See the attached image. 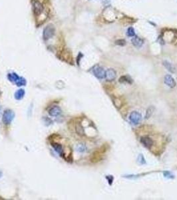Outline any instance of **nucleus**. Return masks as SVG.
Listing matches in <instances>:
<instances>
[{
	"instance_id": "26",
	"label": "nucleus",
	"mask_w": 177,
	"mask_h": 200,
	"mask_svg": "<svg viewBox=\"0 0 177 200\" xmlns=\"http://www.w3.org/2000/svg\"><path fill=\"white\" fill-rule=\"evenodd\" d=\"M1 112H2V108H1V107L0 106V115H1Z\"/></svg>"
},
{
	"instance_id": "3",
	"label": "nucleus",
	"mask_w": 177,
	"mask_h": 200,
	"mask_svg": "<svg viewBox=\"0 0 177 200\" xmlns=\"http://www.w3.org/2000/svg\"><path fill=\"white\" fill-rule=\"evenodd\" d=\"M105 73L106 71H105L103 68L100 66H97V65L94 67L93 69V73L94 74V75L97 78L99 79H103L105 78Z\"/></svg>"
},
{
	"instance_id": "10",
	"label": "nucleus",
	"mask_w": 177,
	"mask_h": 200,
	"mask_svg": "<svg viewBox=\"0 0 177 200\" xmlns=\"http://www.w3.org/2000/svg\"><path fill=\"white\" fill-rule=\"evenodd\" d=\"M131 42H132V44L134 46L137 47V48L141 47L144 44V41L141 38H140L139 37L136 36H134L132 40H131Z\"/></svg>"
},
{
	"instance_id": "9",
	"label": "nucleus",
	"mask_w": 177,
	"mask_h": 200,
	"mask_svg": "<svg viewBox=\"0 0 177 200\" xmlns=\"http://www.w3.org/2000/svg\"><path fill=\"white\" fill-rule=\"evenodd\" d=\"M49 114L52 117L59 116L62 113V110L59 106H53L48 110Z\"/></svg>"
},
{
	"instance_id": "2",
	"label": "nucleus",
	"mask_w": 177,
	"mask_h": 200,
	"mask_svg": "<svg viewBox=\"0 0 177 200\" xmlns=\"http://www.w3.org/2000/svg\"><path fill=\"white\" fill-rule=\"evenodd\" d=\"M15 117V113L12 110H7L4 111L3 115V121L5 125H9Z\"/></svg>"
},
{
	"instance_id": "8",
	"label": "nucleus",
	"mask_w": 177,
	"mask_h": 200,
	"mask_svg": "<svg viewBox=\"0 0 177 200\" xmlns=\"http://www.w3.org/2000/svg\"><path fill=\"white\" fill-rule=\"evenodd\" d=\"M117 77V72L113 69H109L106 71L105 78L108 81H112Z\"/></svg>"
},
{
	"instance_id": "6",
	"label": "nucleus",
	"mask_w": 177,
	"mask_h": 200,
	"mask_svg": "<svg viewBox=\"0 0 177 200\" xmlns=\"http://www.w3.org/2000/svg\"><path fill=\"white\" fill-rule=\"evenodd\" d=\"M140 141H141V143L145 147L148 148V149H151L154 144V141L152 139V138L148 137V136H143V137H142L141 139H140Z\"/></svg>"
},
{
	"instance_id": "21",
	"label": "nucleus",
	"mask_w": 177,
	"mask_h": 200,
	"mask_svg": "<svg viewBox=\"0 0 177 200\" xmlns=\"http://www.w3.org/2000/svg\"><path fill=\"white\" fill-rule=\"evenodd\" d=\"M113 103H114L115 106L117 107V108H120V107L122 106V102L119 100V98H115L114 100H113Z\"/></svg>"
},
{
	"instance_id": "25",
	"label": "nucleus",
	"mask_w": 177,
	"mask_h": 200,
	"mask_svg": "<svg viewBox=\"0 0 177 200\" xmlns=\"http://www.w3.org/2000/svg\"><path fill=\"white\" fill-rule=\"evenodd\" d=\"M106 178L108 180V182L109 183V185H112L113 180H114V178H113L112 176H107L106 177Z\"/></svg>"
},
{
	"instance_id": "22",
	"label": "nucleus",
	"mask_w": 177,
	"mask_h": 200,
	"mask_svg": "<svg viewBox=\"0 0 177 200\" xmlns=\"http://www.w3.org/2000/svg\"><path fill=\"white\" fill-rule=\"evenodd\" d=\"M115 44L117 45H120V46H124V45H126V41L123 39H120V40H117L115 42Z\"/></svg>"
},
{
	"instance_id": "1",
	"label": "nucleus",
	"mask_w": 177,
	"mask_h": 200,
	"mask_svg": "<svg viewBox=\"0 0 177 200\" xmlns=\"http://www.w3.org/2000/svg\"><path fill=\"white\" fill-rule=\"evenodd\" d=\"M55 27L52 24H49L45 27L44 30V38L45 40H49V39L53 38V36L55 35Z\"/></svg>"
},
{
	"instance_id": "14",
	"label": "nucleus",
	"mask_w": 177,
	"mask_h": 200,
	"mask_svg": "<svg viewBox=\"0 0 177 200\" xmlns=\"http://www.w3.org/2000/svg\"><path fill=\"white\" fill-rule=\"evenodd\" d=\"M25 95V90L23 89H20L17 90L15 93V98L17 100H21V99L23 98Z\"/></svg>"
},
{
	"instance_id": "27",
	"label": "nucleus",
	"mask_w": 177,
	"mask_h": 200,
	"mask_svg": "<svg viewBox=\"0 0 177 200\" xmlns=\"http://www.w3.org/2000/svg\"><path fill=\"white\" fill-rule=\"evenodd\" d=\"M1 176H2V172H1V171H0V178H1Z\"/></svg>"
},
{
	"instance_id": "19",
	"label": "nucleus",
	"mask_w": 177,
	"mask_h": 200,
	"mask_svg": "<svg viewBox=\"0 0 177 200\" xmlns=\"http://www.w3.org/2000/svg\"><path fill=\"white\" fill-rule=\"evenodd\" d=\"M77 151L79 152H81V153H83V152H85L86 151V149H87V147H86V146L84 145V144H79L77 146Z\"/></svg>"
},
{
	"instance_id": "4",
	"label": "nucleus",
	"mask_w": 177,
	"mask_h": 200,
	"mask_svg": "<svg viewBox=\"0 0 177 200\" xmlns=\"http://www.w3.org/2000/svg\"><path fill=\"white\" fill-rule=\"evenodd\" d=\"M142 119L141 114L138 111H133L129 115V119H130L131 122L134 125H137L141 122Z\"/></svg>"
},
{
	"instance_id": "13",
	"label": "nucleus",
	"mask_w": 177,
	"mask_h": 200,
	"mask_svg": "<svg viewBox=\"0 0 177 200\" xmlns=\"http://www.w3.org/2000/svg\"><path fill=\"white\" fill-rule=\"evenodd\" d=\"M162 65H164V67L168 70V71H170V73H174L175 72V67L172 65L170 62H168V61H164L162 62Z\"/></svg>"
},
{
	"instance_id": "28",
	"label": "nucleus",
	"mask_w": 177,
	"mask_h": 200,
	"mask_svg": "<svg viewBox=\"0 0 177 200\" xmlns=\"http://www.w3.org/2000/svg\"><path fill=\"white\" fill-rule=\"evenodd\" d=\"M174 32H175V33L177 34V30H174Z\"/></svg>"
},
{
	"instance_id": "16",
	"label": "nucleus",
	"mask_w": 177,
	"mask_h": 200,
	"mask_svg": "<svg viewBox=\"0 0 177 200\" xmlns=\"http://www.w3.org/2000/svg\"><path fill=\"white\" fill-rule=\"evenodd\" d=\"M16 85H17L18 87H21V86H25L26 85L27 81L26 79H25V78L22 77H19V79L17 80V81L15 82Z\"/></svg>"
},
{
	"instance_id": "24",
	"label": "nucleus",
	"mask_w": 177,
	"mask_h": 200,
	"mask_svg": "<svg viewBox=\"0 0 177 200\" xmlns=\"http://www.w3.org/2000/svg\"><path fill=\"white\" fill-rule=\"evenodd\" d=\"M138 160H139V162L140 163V164H145L146 163L145 158H144V157L143 156L142 154H140L139 157H138Z\"/></svg>"
},
{
	"instance_id": "23",
	"label": "nucleus",
	"mask_w": 177,
	"mask_h": 200,
	"mask_svg": "<svg viewBox=\"0 0 177 200\" xmlns=\"http://www.w3.org/2000/svg\"><path fill=\"white\" fill-rule=\"evenodd\" d=\"M164 176L166 178H169V179H172V178H174V175L172 174L170 172H168V171L164 172Z\"/></svg>"
},
{
	"instance_id": "7",
	"label": "nucleus",
	"mask_w": 177,
	"mask_h": 200,
	"mask_svg": "<svg viewBox=\"0 0 177 200\" xmlns=\"http://www.w3.org/2000/svg\"><path fill=\"white\" fill-rule=\"evenodd\" d=\"M164 82L166 86L170 88H174L175 87L176 84L174 79L172 75H166L164 79Z\"/></svg>"
},
{
	"instance_id": "11",
	"label": "nucleus",
	"mask_w": 177,
	"mask_h": 200,
	"mask_svg": "<svg viewBox=\"0 0 177 200\" xmlns=\"http://www.w3.org/2000/svg\"><path fill=\"white\" fill-rule=\"evenodd\" d=\"M52 147L55 152L57 154H59V156L63 157L64 156V152H63V147L61 144L58 143H52L51 144Z\"/></svg>"
},
{
	"instance_id": "18",
	"label": "nucleus",
	"mask_w": 177,
	"mask_h": 200,
	"mask_svg": "<svg viewBox=\"0 0 177 200\" xmlns=\"http://www.w3.org/2000/svg\"><path fill=\"white\" fill-rule=\"evenodd\" d=\"M154 110H155V108H153V106L149 107V108L147 110V111H146V114H145V118L146 119H149L150 117H151L152 114H153Z\"/></svg>"
},
{
	"instance_id": "20",
	"label": "nucleus",
	"mask_w": 177,
	"mask_h": 200,
	"mask_svg": "<svg viewBox=\"0 0 177 200\" xmlns=\"http://www.w3.org/2000/svg\"><path fill=\"white\" fill-rule=\"evenodd\" d=\"M127 36L129 37H134L135 36V30H134V28H132V27H129L128 28V30H127Z\"/></svg>"
},
{
	"instance_id": "5",
	"label": "nucleus",
	"mask_w": 177,
	"mask_h": 200,
	"mask_svg": "<svg viewBox=\"0 0 177 200\" xmlns=\"http://www.w3.org/2000/svg\"><path fill=\"white\" fill-rule=\"evenodd\" d=\"M33 9H34V13L36 15H40L42 13L43 11H44V5H42V3L41 2L38 1V0H35L33 2Z\"/></svg>"
},
{
	"instance_id": "17",
	"label": "nucleus",
	"mask_w": 177,
	"mask_h": 200,
	"mask_svg": "<svg viewBox=\"0 0 177 200\" xmlns=\"http://www.w3.org/2000/svg\"><path fill=\"white\" fill-rule=\"evenodd\" d=\"M75 129L77 133L80 135H83L85 134V131H84V128L82 127L81 124H77L75 127Z\"/></svg>"
},
{
	"instance_id": "12",
	"label": "nucleus",
	"mask_w": 177,
	"mask_h": 200,
	"mask_svg": "<svg viewBox=\"0 0 177 200\" xmlns=\"http://www.w3.org/2000/svg\"><path fill=\"white\" fill-rule=\"evenodd\" d=\"M119 82L121 84H133V79L129 75H123L119 78Z\"/></svg>"
},
{
	"instance_id": "15",
	"label": "nucleus",
	"mask_w": 177,
	"mask_h": 200,
	"mask_svg": "<svg viewBox=\"0 0 177 200\" xmlns=\"http://www.w3.org/2000/svg\"><path fill=\"white\" fill-rule=\"evenodd\" d=\"M7 77H8V79H9V80L10 81L14 82V83H15V82L17 81V80L19 79V76H18L17 74L15 73H9V74H8Z\"/></svg>"
}]
</instances>
